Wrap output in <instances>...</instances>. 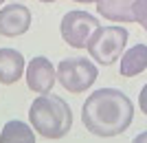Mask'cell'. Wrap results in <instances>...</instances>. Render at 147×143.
<instances>
[{
  "mask_svg": "<svg viewBox=\"0 0 147 143\" xmlns=\"http://www.w3.org/2000/svg\"><path fill=\"white\" fill-rule=\"evenodd\" d=\"M134 119V106L119 88H99L88 95L81 108V121L86 130L97 137H119Z\"/></svg>",
  "mask_w": 147,
  "mask_h": 143,
  "instance_id": "1",
  "label": "cell"
},
{
  "mask_svg": "<svg viewBox=\"0 0 147 143\" xmlns=\"http://www.w3.org/2000/svg\"><path fill=\"white\" fill-rule=\"evenodd\" d=\"M29 123L42 139H61L73 128V110L53 93L40 95L29 108Z\"/></svg>",
  "mask_w": 147,
  "mask_h": 143,
  "instance_id": "2",
  "label": "cell"
},
{
  "mask_svg": "<svg viewBox=\"0 0 147 143\" xmlns=\"http://www.w3.org/2000/svg\"><path fill=\"white\" fill-rule=\"evenodd\" d=\"M127 29L125 26H99L97 31L92 33L90 42H88V53L90 57H94L97 64H103V66H110L117 60H121V55L125 53V44H127Z\"/></svg>",
  "mask_w": 147,
  "mask_h": 143,
  "instance_id": "3",
  "label": "cell"
},
{
  "mask_svg": "<svg viewBox=\"0 0 147 143\" xmlns=\"http://www.w3.org/2000/svg\"><path fill=\"white\" fill-rule=\"evenodd\" d=\"M99 70L88 57H66L57 64V79L68 93H86L94 86Z\"/></svg>",
  "mask_w": 147,
  "mask_h": 143,
  "instance_id": "4",
  "label": "cell"
},
{
  "mask_svg": "<svg viewBox=\"0 0 147 143\" xmlns=\"http://www.w3.org/2000/svg\"><path fill=\"white\" fill-rule=\"evenodd\" d=\"M99 20L88 11H68L59 22L61 40L73 49H86L92 33L99 29Z\"/></svg>",
  "mask_w": 147,
  "mask_h": 143,
  "instance_id": "5",
  "label": "cell"
},
{
  "mask_svg": "<svg viewBox=\"0 0 147 143\" xmlns=\"http://www.w3.org/2000/svg\"><path fill=\"white\" fill-rule=\"evenodd\" d=\"M24 77H26V86L33 93L46 95V93H51V88L55 86V81H57V68L53 66V62L49 57L37 55L26 64Z\"/></svg>",
  "mask_w": 147,
  "mask_h": 143,
  "instance_id": "6",
  "label": "cell"
},
{
  "mask_svg": "<svg viewBox=\"0 0 147 143\" xmlns=\"http://www.w3.org/2000/svg\"><path fill=\"white\" fill-rule=\"evenodd\" d=\"M31 9L24 5H5L0 9V35L5 37H18L24 35L31 29Z\"/></svg>",
  "mask_w": 147,
  "mask_h": 143,
  "instance_id": "7",
  "label": "cell"
},
{
  "mask_svg": "<svg viewBox=\"0 0 147 143\" xmlns=\"http://www.w3.org/2000/svg\"><path fill=\"white\" fill-rule=\"evenodd\" d=\"M24 55L16 49H0V84L11 86L24 75Z\"/></svg>",
  "mask_w": 147,
  "mask_h": 143,
  "instance_id": "8",
  "label": "cell"
},
{
  "mask_svg": "<svg viewBox=\"0 0 147 143\" xmlns=\"http://www.w3.org/2000/svg\"><path fill=\"white\" fill-rule=\"evenodd\" d=\"M138 0H101L97 11L110 22H134V5Z\"/></svg>",
  "mask_w": 147,
  "mask_h": 143,
  "instance_id": "9",
  "label": "cell"
},
{
  "mask_svg": "<svg viewBox=\"0 0 147 143\" xmlns=\"http://www.w3.org/2000/svg\"><path fill=\"white\" fill-rule=\"evenodd\" d=\"M147 68V44H134L121 55V70L123 77H136Z\"/></svg>",
  "mask_w": 147,
  "mask_h": 143,
  "instance_id": "10",
  "label": "cell"
},
{
  "mask_svg": "<svg viewBox=\"0 0 147 143\" xmlns=\"http://www.w3.org/2000/svg\"><path fill=\"white\" fill-rule=\"evenodd\" d=\"M0 143H35L33 128L26 125L24 121H7L2 132H0Z\"/></svg>",
  "mask_w": 147,
  "mask_h": 143,
  "instance_id": "11",
  "label": "cell"
},
{
  "mask_svg": "<svg viewBox=\"0 0 147 143\" xmlns=\"http://www.w3.org/2000/svg\"><path fill=\"white\" fill-rule=\"evenodd\" d=\"M134 22H138L147 31V0H138L134 5Z\"/></svg>",
  "mask_w": 147,
  "mask_h": 143,
  "instance_id": "12",
  "label": "cell"
},
{
  "mask_svg": "<svg viewBox=\"0 0 147 143\" xmlns=\"http://www.w3.org/2000/svg\"><path fill=\"white\" fill-rule=\"evenodd\" d=\"M138 106H141V110L147 115V84L143 86V90H141V95H138Z\"/></svg>",
  "mask_w": 147,
  "mask_h": 143,
  "instance_id": "13",
  "label": "cell"
},
{
  "mask_svg": "<svg viewBox=\"0 0 147 143\" xmlns=\"http://www.w3.org/2000/svg\"><path fill=\"white\" fill-rule=\"evenodd\" d=\"M132 143H147V130H145V132H141V134H136Z\"/></svg>",
  "mask_w": 147,
  "mask_h": 143,
  "instance_id": "14",
  "label": "cell"
},
{
  "mask_svg": "<svg viewBox=\"0 0 147 143\" xmlns=\"http://www.w3.org/2000/svg\"><path fill=\"white\" fill-rule=\"evenodd\" d=\"M73 2H84V5H86V2H97V5H99L101 0H73Z\"/></svg>",
  "mask_w": 147,
  "mask_h": 143,
  "instance_id": "15",
  "label": "cell"
},
{
  "mask_svg": "<svg viewBox=\"0 0 147 143\" xmlns=\"http://www.w3.org/2000/svg\"><path fill=\"white\" fill-rule=\"evenodd\" d=\"M40 2H44V5H51V2H57V0H40Z\"/></svg>",
  "mask_w": 147,
  "mask_h": 143,
  "instance_id": "16",
  "label": "cell"
},
{
  "mask_svg": "<svg viewBox=\"0 0 147 143\" xmlns=\"http://www.w3.org/2000/svg\"><path fill=\"white\" fill-rule=\"evenodd\" d=\"M5 2H7V0H0V5H5Z\"/></svg>",
  "mask_w": 147,
  "mask_h": 143,
  "instance_id": "17",
  "label": "cell"
}]
</instances>
